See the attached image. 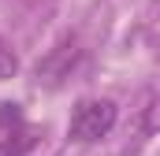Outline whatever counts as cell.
<instances>
[{
    "label": "cell",
    "mask_w": 160,
    "mask_h": 156,
    "mask_svg": "<svg viewBox=\"0 0 160 156\" xmlns=\"http://www.w3.org/2000/svg\"><path fill=\"white\" fill-rule=\"evenodd\" d=\"M116 100L108 97H89V100H78L75 112H71V123H67V138L75 141H101L112 126H116Z\"/></svg>",
    "instance_id": "6da1fadb"
},
{
    "label": "cell",
    "mask_w": 160,
    "mask_h": 156,
    "mask_svg": "<svg viewBox=\"0 0 160 156\" xmlns=\"http://www.w3.org/2000/svg\"><path fill=\"white\" fill-rule=\"evenodd\" d=\"M75 60H78V45H75V41H63V45H56V48L38 63V78H45V82H60V78L75 67Z\"/></svg>",
    "instance_id": "7a4b0ae2"
},
{
    "label": "cell",
    "mask_w": 160,
    "mask_h": 156,
    "mask_svg": "<svg viewBox=\"0 0 160 156\" xmlns=\"http://www.w3.org/2000/svg\"><path fill=\"white\" fill-rule=\"evenodd\" d=\"M15 71H19V56L11 52V45L0 37V78H15Z\"/></svg>",
    "instance_id": "3957f363"
}]
</instances>
